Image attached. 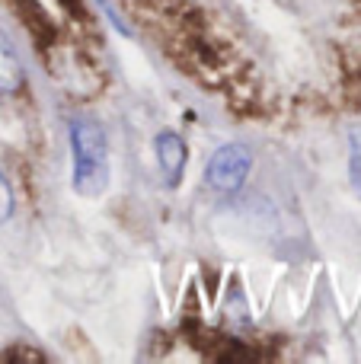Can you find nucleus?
Returning <instances> with one entry per match:
<instances>
[{"instance_id":"7","label":"nucleus","mask_w":361,"mask_h":364,"mask_svg":"<svg viewBox=\"0 0 361 364\" xmlns=\"http://www.w3.org/2000/svg\"><path fill=\"white\" fill-rule=\"evenodd\" d=\"M10 214H13V186L6 182L4 173H0V224L10 220Z\"/></svg>"},{"instance_id":"4","label":"nucleus","mask_w":361,"mask_h":364,"mask_svg":"<svg viewBox=\"0 0 361 364\" xmlns=\"http://www.w3.org/2000/svg\"><path fill=\"white\" fill-rule=\"evenodd\" d=\"M153 151H157V164H160V170H163V182L170 188H176L185 173V160H189L185 141L179 138L176 132H160L157 138H153Z\"/></svg>"},{"instance_id":"1","label":"nucleus","mask_w":361,"mask_h":364,"mask_svg":"<svg viewBox=\"0 0 361 364\" xmlns=\"http://www.w3.org/2000/svg\"><path fill=\"white\" fill-rule=\"evenodd\" d=\"M70 160H74V192L96 198L109 186V141L93 119L70 122Z\"/></svg>"},{"instance_id":"8","label":"nucleus","mask_w":361,"mask_h":364,"mask_svg":"<svg viewBox=\"0 0 361 364\" xmlns=\"http://www.w3.org/2000/svg\"><path fill=\"white\" fill-rule=\"evenodd\" d=\"M64 6L70 10V19H77V23H87V19H90V13H87V6H83V0H64Z\"/></svg>"},{"instance_id":"5","label":"nucleus","mask_w":361,"mask_h":364,"mask_svg":"<svg viewBox=\"0 0 361 364\" xmlns=\"http://www.w3.org/2000/svg\"><path fill=\"white\" fill-rule=\"evenodd\" d=\"M26 87V70L19 61L16 48L6 42V36L0 32V93H19Z\"/></svg>"},{"instance_id":"6","label":"nucleus","mask_w":361,"mask_h":364,"mask_svg":"<svg viewBox=\"0 0 361 364\" xmlns=\"http://www.w3.org/2000/svg\"><path fill=\"white\" fill-rule=\"evenodd\" d=\"M349 179L361 198V128H352L349 134Z\"/></svg>"},{"instance_id":"3","label":"nucleus","mask_w":361,"mask_h":364,"mask_svg":"<svg viewBox=\"0 0 361 364\" xmlns=\"http://www.w3.org/2000/svg\"><path fill=\"white\" fill-rule=\"evenodd\" d=\"M13 13L19 16L23 29L36 38L38 48H51L58 42V26L51 19V13L45 10L38 0H13Z\"/></svg>"},{"instance_id":"2","label":"nucleus","mask_w":361,"mask_h":364,"mask_svg":"<svg viewBox=\"0 0 361 364\" xmlns=\"http://www.w3.org/2000/svg\"><path fill=\"white\" fill-rule=\"evenodd\" d=\"M249 166H253V157L243 144H224L215 151V157L208 160V170H205V179L217 188V192H237V188L247 182Z\"/></svg>"}]
</instances>
